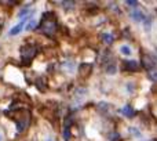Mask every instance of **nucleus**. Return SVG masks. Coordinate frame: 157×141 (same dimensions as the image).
Listing matches in <instances>:
<instances>
[{
  "instance_id": "f257e3e1",
  "label": "nucleus",
  "mask_w": 157,
  "mask_h": 141,
  "mask_svg": "<svg viewBox=\"0 0 157 141\" xmlns=\"http://www.w3.org/2000/svg\"><path fill=\"white\" fill-rule=\"evenodd\" d=\"M39 29L46 36H54L58 29V22L55 14L51 13V11H46L41 17L40 24H39Z\"/></svg>"
},
{
  "instance_id": "f03ea898",
  "label": "nucleus",
  "mask_w": 157,
  "mask_h": 141,
  "mask_svg": "<svg viewBox=\"0 0 157 141\" xmlns=\"http://www.w3.org/2000/svg\"><path fill=\"white\" fill-rule=\"evenodd\" d=\"M37 54V47L33 44H24L21 47V60L24 65H29Z\"/></svg>"
},
{
  "instance_id": "7ed1b4c3",
  "label": "nucleus",
  "mask_w": 157,
  "mask_h": 141,
  "mask_svg": "<svg viewBox=\"0 0 157 141\" xmlns=\"http://www.w3.org/2000/svg\"><path fill=\"white\" fill-rule=\"evenodd\" d=\"M71 118H66L65 122H63V130H62V134H63V140L65 141H69L71 139Z\"/></svg>"
},
{
  "instance_id": "20e7f679",
  "label": "nucleus",
  "mask_w": 157,
  "mask_h": 141,
  "mask_svg": "<svg viewBox=\"0 0 157 141\" xmlns=\"http://www.w3.org/2000/svg\"><path fill=\"white\" fill-rule=\"evenodd\" d=\"M91 72H92V65L91 64H81L80 68H78V73H80L81 78H88Z\"/></svg>"
},
{
  "instance_id": "39448f33",
  "label": "nucleus",
  "mask_w": 157,
  "mask_h": 141,
  "mask_svg": "<svg viewBox=\"0 0 157 141\" xmlns=\"http://www.w3.org/2000/svg\"><path fill=\"white\" fill-rule=\"evenodd\" d=\"M123 66H124V69L127 70H132V72H135V70L139 69V64L136 62V61H132V60H125L124 62H123Z\"/></svg>"
},
{
  "instance_id": "423d86ee",
  "label": "nucleus",
  "mask_w": 157,
  "mask_h": 141,
  "mask_svg": "<svg viewBox=\"0 0 157 141\" xmlns=\"http://www.w3.org/2000/svg\"><path fill=\"white\" fill-rule=\"evenodd\" d=\"M120 112H121V114L124 115V116H128V118H134V116L136 115L135 109H132V107H130V105H125Z\"/></svg>"
},
{
  "instance_id": "0eeeda50",
  "label": "nucleus",
  "mask_w": 157,
  "mask_h": 141,
  "mask_svg": "<svg viewBox=\"0 0 157 141\" xmlns=\"http://www.w3.org/2000/svg\"><path fill=\"white\" fill-rule=\"evenodd\" d=\"M131 17H132L135 21H138V22H145V19H146L145 14L141 13V11H132V13H131Z\"/></svg>"
},
{
  "instance_id": "6e6552de",
  "label": "nucleus",
  "mask_w": 157,
  "mask_h": 141,
  "mask_svg": "<svg viewBox=\"0 0 157 141\" xmlns=\"http://www.w3.org/2000/svg\"><path fill=\"white\" fill-rule=\"evenodd\" d=\"M36 87H37L39 90H41V91H46L47 90V82L44 78H39L37 80H36Z\"/></svg>"
},
{
  "instance_id": "1a4fd4ad",
  "label": "nucleus",
  "mask_w": 157,
  "mask_h": 141,
  "mask_svg": "<svg viewBox=\"0 0 157 141\" xmlns=\"http://www.w3.org/2000/svg\"><path fill=\"white\" fill-rule=\"evenodd\" d=\"M24 25H25V19H24V21H22V22H19L18 25H15V26H14L13 29L10 30V35H11V36H15V35H18V33L22 30V28H24Z\"/></svg>"
},
{
  "instance_id": "9d476101",
  "label": "nucleus",
  "mask_w": 157,
  "mask_h": 141,
  "mask_svg": "<svg viewBox=\"0 0 157 141\" xmlns=\"http://www.w3.org/2000/svg\"><path fill=\"white\" fill-rule=\"evenodd\" d=\"M102 40L105 42L106 44H112V43H113V40H114V38L110 35V33H103V35H102Z\"/></svg>"
},
{
  "instance_id": "9b49d317",
  "label": "nucleus",
  "mask_w": 157,
  "mask_h": 141,
  "mask_svg": "<svg viewBox=\"0 0 157 141\" xmlns=\"http://www.w3.org/2000/svg\"><path fill=\"white\" fill-rule=\"evenodd\" d=\"M147 76L152 82H157V68L152 69V70H147Z\"/></svg>"
},
{
  "instance_id": "f8f14e48",
  "label": "nucleus",
  "mask_w": 157,
  "mask_h": 141,
  "mask_svg": "<svg viewBox=\"0 0 157 141\" xmlns=\"http://www.w3.org/2000/svg\"><path fill=\"white\" fill-rule=\"evenodd\" d=\"M116 72V65H114V64H108V65H106V73H114Z\"/></svg>"
},
{
  "instance_id": "ddd939ff",
  "label": "nucleus",
  "mask_w": 157,
  "mask_h": 141,
  "mask_svg": "<svg viewBox=\"0 0 157 141\" xmlns=\"http://www.w3.org/2000/svg\"><path fill=\"white\" fill-rule=\"evenodd\" d=\"M120 51H121L124 55H131V49L127 47V46H123L121 49H120Z\"/></svg>"
},
{
  "instance_id": "4468645a",
  "label": "nucleus",
  "mask_w": 157,
  "mask_h": 141,
  "mask_svg": "<svg viewBox=\"0 0 157 141\" xmlns=\"http://www.w3.org/2000/svg\"><path fill=\"white\" fill-rule=\"evenodd\" d=\"M35 26H36V22H35V21H30V22H29V25L26 26V29L29 30V29H32V28H35Z\"/></svg>"
},
{
  "instance_id": "2eb2a0df",
  "label": "nucleus",
  "mask_w": 157,
  "mask_h": 141,
  "mask_svg": "<svg viewBox=\"0 0 157 141\" xmlns=\"http://www.w3.org/2000/svg\"><path fill=\"white\" fill-rule=\"evenodd\" d=\"M127 4H130V6H136V2H135V0H128Z\"/></svg>"
},
{
  "instance_id": "dca6fc26",
  "label": "nucleus",
  "mask_w": 157,
  "mask_h": 141,
  "mask_svg": "<svg viewBox=\"0 0 157 141\" xmlns=\"http://www.w3.org/2000/svg\"><path fill=\"white\" fill-rule=\"evenodd\" d=\"M0 29H2V26H0Z\"/></svg>"
}]
</instances>
